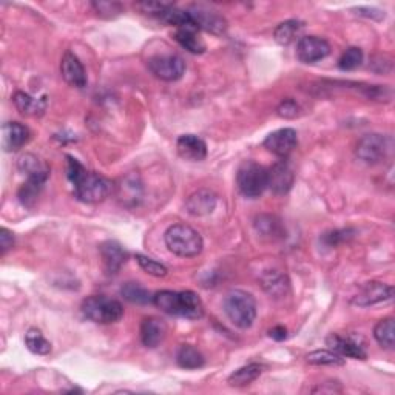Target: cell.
<instances>
[{"instance_id": "14", "label": "cell", "mask_w": 395, "mask_h": 395, "mask_svg": "<svg viewBox=\"0 0 395 395\" xmlns=\"http://www.w3.org/2000/svg\"><path fill=\"white\" fill-rule=\"evenodd\" d=\"M60 73L65 82L73 86V88H84V86H86V82H88L82 62L71 51H67L64 58H62Z\"/></svg>"}, {"instance_id": "9", "label": "cell", "mask_w": 395, "mask_h": 395, "mask_svg": "<svg viewBox=\"0 0 395 395\" xmlns=\"http://www.w3.org/2000/svg\"><path fill=\"white\" fill-rule=\"evenodd\" d=\"M331 53L329 42L318 36H304L296 43V58L302 64H315Z\"/></svg>"}, {"instance_id": "19", "label": "cell", "mask_w": 395, "mask_h": 395, "mask_svg": "<svg viewBox=\"0 0 395 395\" xmlns=\"http://www.w3.org/2000/svg\"><path fill=\"white\" fill-rule=\"evenodd\" d=\"M216 195L210 190H198L193 195L189 196L185 202L187 212L193 216H206L210 215L216 207Z\"/></svg>"}, {"instance_id": "18", "label": "cell", "mask_w": 395, "mask_h": 395, "mask_svg": "<svg viewBox=\"0 0 395 395\" xmlns=\"http://www.w3.org/2000/svg\"><path fill=\"white\" fill-rule=\"evenodd\" d=\"M326 343L327 346H331V349L333 352H337V354H339L342 357L354 358V360H366L368 358V354L366 350L363 349V346H360L350 338L339 337L338 333H331V335L327 337Z\"/></svg>"}, {"instance_id": "13", "label": "cell", "mask_w": 395, "mask_h": 395, "mask_svg": "<svg viewBox=\"0 0 395 395\" xmlns=\"http://www.w3.org/2000/svg\"><path fill=\"white\" fill-rule=\"evenodd\" d=\"M99 252L107 275H116L128 259V252L117 241H105L99 246Z\"/></svg>"}, {"instance_id": "24", "label": "cell", "mask_w": 395, "mask_h": 395, "mask_svg": "<svg viewBox=\"0 0 395 395\" xmlns=\"http://www.w3.org/2000/svg\"><path fill=\"white\" fill-rule=\"evenodd\" d=\"M117 195H119L121 201L128 206L138 204L142 198V184L139 182L138 176L128 175L123 178L121 185H117Z\"/></svg>"}, {"instance_id": "7", "label": "cell", "mask_w": 395, "mask_h": 395, "mask_svg": "<svg viewBox=\"0 0 395 395\" xmlns=\"http://www.w3.org/2000/svg\"><path fill=\"white\" fill-rule=\"evenodd\" d=\"M148 70L154 77L165 82H175L185 73V64L181 56L176 54H159L148 59Z\"/></svg>"}, {"instance_id": "34", "label": "cell", "mask_w": 395, "mask_h": 395, "mask_svg": "<svg viewBox=\"0 0 395 395\" xmlns=\"http://www.w3.org/2000/svg\"><path fill=\"white\" fill-rule=\"evenodd\" d=\"M25 344L29 352L36 355H48L51 352V343L43 337V333L39 329H29L25 333Z\"/></svg>"}, {"instance_id": "5", "label": "cell", "mask_w": 395, "mask_h": 395, "mask_svg": "<svg viewBox=\"0 0 395 395\" xmlns=\"http://www.w3.org/2000/svg\"><path fill=\"white\" fill-rule=\"evenodd\" d=\"M237 185L246 198H259L269 187L267 169L253 160H246L238 169Z\"/></svg>"}, {"instance_id": "23", "label": "cell", "mask_w": 395, "mask_h": 395, "mask_svg": "<svg viewBox=\"0 0 395 395\" xmlns=\"http://www.w3.org/2000/svg\"><path fill=\"white\" fill-rule=\"evenodd\" d=\"M263 289L274 298H281L287 294L289 290V281L286 275L280 274L276 270H269L261 276Z\"/></svg>"}, {"instance_id": "26", "label": "cell", "mask_w": 395, "mask_h": 395, "mask_svg": "<svg viewBox=\"0 0 395 395\" xmlns=\"http://www.w3.org/2000/svg\"><path fill=\"white\" fill-rule=\"evenodd\" d=\"M45 182L47 178H27V181L19 189V201H21L25 207H33Z\"/></svg>"}, {"instance_id": "8", "label": "cell", "mask_w": 395, "mask_h": 395, "mask_svg": "<svg viewBox=\"0 0 395 395\" xmlns=\"http://www.w3.org/2000/svg\"><path fill=\"white\" fill-rule=\"evenodd\" d=\"M394 287L381 281H369L358 290L352 300V304L358 307H372L376 304H385L392 301Z\"/></svg>"}, {"instance_id": "27", "label": "cell", "mask_w": 395, "mask_h": 395, "mask_svg": "<svg viewBox=\"0 0 395 395\" xmlns=\"http://www.w3.org/2000/svg\"><path fill=\"white\" fill-rule=\"evenodd\" d=\"M195 28H181L176 29L175 39L182 48L187 49L191 54H202L206 51V43L196 33Z\"/></svg>"}, {"instance_id": "2", "label": "cell", "mask_w": 395, "mask_h": 395, "mask_svg": "<svg viewBox=\"0 0 395 395\" xmlns=\"http://www.w3.org/2000/svg\"><path fill=\"white\" fill-rule=\"evenodd\" d=\"M167 249L181 258H193L202 252L204 241L200 232L187 224H173L164 235Z\"/></svg>"}, {"instance_id": "6", "label": "cell", "mask_w": 395, "mask_h": 395, "mask_svg": "<svg viewBox=\"0 0 395 395\" xmlns=\"http://www.w3.org/2000/svg\"><path fill=\"white\" fill-rule=\"evenodd\" d=\"M392 152V139L383 134H366L358 141L355 154L366 164H380Z\"/></svg>"}, {"instance_id": "44", "label": "cell", "mask_w": 395, "mask_h": 395, "mask_svg": "<svg viewBox=\"0 0 395 395\" xmlns=\"http://www.w3.org/2000/svg\"><path fill=\"white\" fill-rule=\"evenodd\" d=\"M269 337L275 342H283L287 338V329L284 326H275L269 331Z\"/></svg>"}, {"instance_id": "3", "label": "cell", "mask_w": 395, "mask_h": 395, "mask_svg": "<svg viewBox=\"0 0 395 395\" xmlns=\"http://www.w3.org/2000/svg\"><path fill=\"white\" fill-rule=\"evenodd\" d=\"M224 312L238 329H249L256 318V301L246 290H230L224 298Z\"/></svg>"}, {"instance_id": "37", "label": "cell", "mask_w": 395, "mask_h": 395, "mask_svg": "<svg viewBox=\"0 0 395 395\" xmlns=\"http://www.w3.org/2000/svg\"><path fill=\"white\" fill-rule=\"evenodd\" d=\"M255 226H256V230L259 233H263L264 237H275V235L281 233L280 221L270 215L258 216Z\"/></svg>"}, {"instance_id": "35", "label": "cell", "mask_w": 395, "mask_h": 395, "mask_svg": "<svg viewBox=\"0 0 395 395\" xmlns=\"http://www.w3.org/2000/svg\"><path fill=\"white\" fill-rule=\"evenodd\" d=\"M361 64H363V51L357 47H350L346 49L342 58H339L338 60L339 70H343V71L357 70V68Z\"/></svg>"}, {"instance_id": "30", "label": "cell", "mask_w": 395, "mask_h": 395, "mask_svg": "<svg viewBox=\"0 0 395 395\" xmlns=\"http://www.w3.org/2000/svg\"><path fill=\"white\" fill-rule=\"evenodd\" d=\"M374 337L381 348L392 350L395 346V324L394 318H385L376 323L374 329Z\"/></svg>"}, {"instance_id": "20", "label": "cell", "mask_w": 395, "mask_h": 395, "mask_svg": "<svg viewBox=\"0 0 395 395\" xmlns=\"http://www.w3.org/2000/svg\"><path fill=\"white\" fill-rule=\"evenodd\" d=\"M16 108L25 116H40L47 110V96L34 97L25 91H17L12 96Z\"/></svg>"}, {"instance_id": "39", "label": "cell", "mask_w": 395, "mask_h": 395, "mask_svg": "<svg viewBox=\"0 0 395 395\" xmlns=\"http://www.w3.org/2000/svg\"><path fill=\"white\" fill-rule=\"evenodd\" d=\"M171 3H160V2H142L136 5V8H138L141 12H145V14H150V16H160L163 12L169 8Z\"/></svg>"}, {"instance_id": "31", "label": "cell", "mask_w": 395, "mask_h": 395, "mask_svg": "<svg viewBox=\"0 0 395 395\" xmlns=\"http://www.w3.org/2000/svg\"><path fill=\"white\" fill-rule=\"evenodd\" d=\"M306 361L312 366H343L344 358L333 350L318 349L309 352L306 355Z\"/></svg>"}, {"instance_id": "42", "label": "cell", "mask_w": 395, "mask_h": 395, "mask_svg": "<svg viewBox=\"0 0 395 395\" xmlns=\"http://www.w3.org/2000/svg\"><path fill=\"white\" fill-rule=\"evenodd\" d=\"M12 246H14V235L8 228H0V250H2V255H5Z\"/></svg>"}, {"instance_id": "4", "label": "cell", "mask_w": 395, "mask_h": 395, "mask_svg": "<svg viewBox=\"0 0 395 395\" xmlns=\"http://www.w3.org/2000/svg\"><path fill=\"white\" fill-rule=\"evenodd\" d=\"M86 318L97 324H113L123 317V307L117 300L104 295H91L82 302Z\"/></svg>"}, {"instance_id": "33", "label": "cell", "mask_w": 395, "mask_h": 395, "mask_svg": "<svg viewBox=\"0 0 395 395\" xmlns=\"http://www.w3.org/2000/svg\"><path fill=\"white\" fill-rule=\"evenodd\" d=\"M153 304L165 313L179 317V292H173V290H160V292L154 294Z\"/></svg>"}, {"instance_id": "41", "label": "cell", "mask_w": 395, "mask_h": 395, "mask_svg": "<svg viewBox=\"0 0 395 395\" xmlns=\"http://www.w3.org/2000/svg\"><path fill=\"white\" fill-rule=\"evenodd\" d=\"M349 233H350V230H333V232L326 233L324 237H323V241L329 247L338 246L339 243H343V241H346L349 237H352V235H349Z\"/></svg>"}, {"instance_id": "28", "label": "cell", "mask_w": 395, "mask_h": 395, "mask_svg": "<svg viewBox=\"0 0 395 395\" xmlns=\"http://www.w3.org/2000/svg\"><path fill=\"white\" fill-rule=\"evenodd\" d=\"M302 28H304V23L295 21V19H290V21H284L278 25L274 31V37L280 45L287 47L294 40H296V37L301 34Z\"/></svg>"}, {"instance_id": "22", "label": "cell", "mask_w": 395, "mask_h": 395, "mask_svg": "<svg viewBox=\"0 0 395 395\" xmlns=\"http://www.w3.org/2000/svg\"><path fill=\"white\" fill-rule=\"evenodd\" d=\"M17 169L21 173H23L27 178H47L49 176V167L43 163L42 159H39L36 154H22L19 158Z\"/></svg>"}, {"instance_id": "17", "label": "cell", "mask_w": 395, "mask_h": 395, "mask_svg": "<svg viewBox=\"0 0 395 395\" xmlns=\"http://www.w3.org/2000/svg\"><path fill=\"white\" fill-rule=\"evenodd\" d=\"M167 335V324L160 318H145L141 324V342L145 348H158Z\"/></svg>"}, {"instance_id": "25", "label": "cell", "mask_w": 395, "mask_h": 395, "mask_svg": "<svg viewBox=\"0 0 395 395\" xmlns=\"http://www.w3.org/2000/svg\"><path fill=\"white\" fill-rule=\"evenodd\" d=\"M263 374V366L259 363H250L246 364V366L239 368L235 370V372L228 376V385L235 387H243L250 385V383L259 379V375Z\"/></svg>"}, {"instance_id": "11", "label": "cell", "mask_w": 395, "mask_h": 395, "mask_svg": "<svg viewBox=\"0 0 395 395\" xmlns=\"http://www.w3.org/2000/svg\"><path fill=\"white\" fill-rule=\"evenodd\" d=\"M189 12L191 19H193L198 29H204V31H207V33H212L216 36H221L226 33L227 21L219 14V12L204 8V6H200V5L191 6Z\"/></svg>"}, {"instance_id": "29", "label": "cell", "mask_w": 395, "mask_h": 395, "mask_svg": "<svg viewBox=\"0 0 395 395\" xmlns=\"http://www.w3.org/2000/svg\"><path fill=\"white\" fill-rule=\"evenodd\" d=\"M176 361L182 369H200L206 364V358L190 344H182L176 354Z\"/></svg>"}, {"instance_id": "38", "label": "cell", "mask_w": 395, "mask_h": 395, "mask_svg": "<svg viewBox=\"0 0 395 395\" xmlns=\"http://www.w3.org/2000/svg\"><path fill=\"white\" fill-rule=\"evenodd\" d=\"M93 10L97 12V16L105 19H115L123 12V6L119 2H105V0H99V2L91 3Z\"/></svg>"}, {"instance_id": "21", "label": "cell", "mask_w": 395, "mask_h": 395, "mask_svg": "<svg viewBox=\"0 0 395 395\" xmlns=\"http://www.w3.org/2000/svg\"><path fill=\"white\" fill-rule=\"evenodd\" d=\"M204 315V304L200 295L191 292V290H184L179 292V317L198 320Z\"/></svg>"}, {"instance_id": "15", "label": "cell", "mask_w": 395, "mask_h": 395, "mask_svg": "<svg viewBox=\"0 0 395 395\" xmlns=\"http://www.w3.org/2000/svg\"><path fill=\"white\" fill-rule=\"evenodd\" d=\"M178 154L189 163H201L207 158V144L196 134H182L176 142Z\"/></svg>"}, {"instance_id": "40", "label": "cell", "mask_w": 395, "mask_h": 395, "mask_svg": "<svg viewBox=\"0 0 395 395\" xmlns=\"http://www.w3.org/2000/svg\"><path fill=\"white\" fill-rule=\"evenodd\" d=\"M278 115L281 117H286V119L296 117V115H298V104H296L294 99H286V101H283L280 107H278Z\"/></svg>"}, {"instance_id": "36", "label": "cell", "mask_w": 395, "mask_h": 395, "mask_svg": "<svg viewBox=\"0 0 395 395\" xmlns=\"http://www.w3.org/2000/svg\"><path fill=\"white\" fill-rule=\"evenodd\" d=\"M136 261H138L139 267L145 272V274L152 275V276H156V278H164L167 274H169V270L164 264H160L156 259H153L150 256H145V255H141L138 253L136 255Z\"/></svg>"}, {"instance_id": "43", "label": "cell", "mask_w": 395, "mask_h": 395, "mask_svg": "<svg viewBox=\"0 0 395 395\" xmlns=\"http://www.w3.org/2000/svg\"><path fill=\"white\" fill-rule=\"evenodd\" d=\"M355 11H357L358 16L374 19V21H381V19H385V12H381L380 10H376V8H357Z\"/></svg>"}, {"instance_id": "12", "label": "cell", "mask_w": 395, "mask_h": 395, "mask_svg": "<svg viewBox=\"0 0 395 395\" xmlns=\"http://www.w3.org/2000/svg\"><path fill=\"white\" fill-rule=\"evenodd\" d=\"M269 175V189L275 195H286L290 191L295 181V173L286 159L275 163L267 170Z\"/></svg>"}, {"instance_id": "32", "label": "cell", "mask_w": 395, "mask_h": 395, "mask_svg": "<svg viewBox=\"0 0 395 395\" xmlns=\"http://www.w3.org/2000/svg\"><path fill=\"white\" fill-rule=\"evenodd\" d=\"M121 295L127 301L133 302V304H148V302H153L152 294L139 283H125L121 287Z\"/></svg>"}, {"instance_id": "10", "label": "cell", "mask_w": 395, "mask_h": 395, "mask_svg": "<svg viewBox=\"0 0 395 395\" xmlns=\"http://www.w3.org/2000/svg\"><path fill=\"white\" fill-rule=\"evenodd\" d=\"M296 144H298V134H296L294 128L276 130V132L270 133L263 142L265 150L281 159H286L295 150Z\"/></svg>"}, {"instance_id": "1", "label": "cell", "mask_w": 395, "mask_h": 395, "mask_svg": "<svg viewBox=\"0 0 395 395\" xmlns=\"http://www.w3.org/2000/svg\"><path fill=\"white\" fill-rule=\"evenodd\" d=\"M67 178L73 184L74 196L85 204H97L113 193L115 182L99 173L88 171L76 158L67 154Z\"/></svg>"}, {"instance_id": "16", "label": "cell", "mask_w": 395, "mask_h": 395, "mask_svg": "<svg viewBox=\"0 0 395 395\" xmlns=\"http://www.w3.org/2000/svg\"><path fill=\"white\" fill-rule=\"evenodd\" d=\"M31 133L27 125L21 122H6L2 127V147L6 153L19 152L28 144Z\"/></svg>"}]
</instances>
